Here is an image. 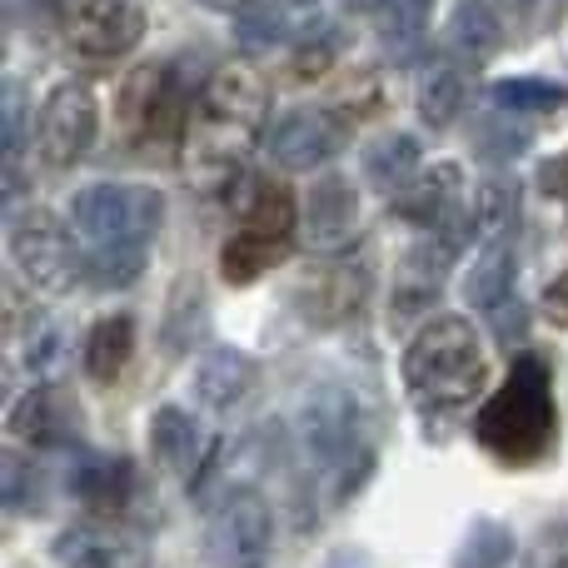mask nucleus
Wrapping results in <instances>:
<instances>
[{"label":"nucleus","instance_id":"obj_1","mask_svg":"<svg viewBox=\"0 0 568 568\" xmlns=\"http://www.w3.org/2000/svg\"><path fill=\"white\" fill-rule=\"evenodd\" d=\"M270 115V90L250 65H220L205 80L200 100L190 105L185 150L190 175L200 185H230L245 165V155L260 145Z\"/></svg>","mask_w":568,"mask_h":568},{"label":"nucleus","instance_id":"obj_2","mask_svg":"<svg viewBox=\"0 0 568 568\" xmlns=\"http://www.w3.org/2000/svg\"><path fill=\"white\" fill-rule=\"evenodd\" d=\"M474 439L504 464H539L559 439V409H554L549 364L539 354H519L509 379L489 394L474 419Z\"/></svg>","mask_w":568,"mask_h":568},{"label":"nucleus","instance_id":"obj_3","mask_svg":"<svg viewBox=\"0 0 568 568\" xmlns=\"http://www.w3.org/2000/svg\"><path fill=\"white\" fill-rule=\"evenodd\" d=\"M489 364L479 349V329L459 314H434L404 349V384L424 409H464L479 399Z\"/></svg>","mask_w":568,"mask_h":568},{"label":"nucleus","instance_id":"obj_4","mask_svg":"<svg viewBox=\"0 0 568 568\" xmlns=\"http://www.w3.org/2000/svg\"><path fill=\"white\" fill-rule=\"evenodd\" d=\"M165 220V200L145 185H90L70 200V230L95 245H145Z\"/></svg>","mask_w":568,"mask_h":568},{"label":"nucleus","instance_id":"obj_5","mask_svg":"<svg viewBox=\"0 0 568 568\" xmlns=\"http://www.w3.org/2000/svg\"><path fill=\"white\" fill-rule=\"evenodd\" d=\"M185 120V80L175 65H140L120 85V130L135 150H170Z\"/></svg>","mask_w":568,"mask_h":568},{"label":"nucleus","instance_id":"obj_6","mask_svg":"<svg viewBox=\"0 0 568 568\" xmlns=\"http://www.w3.org/2000/svg\"><path fill=\"white\" fill-rule=\"evenodd\" d=\"M10 260L20 280L40 294H65L75 284V245L70 230L50 210H16L10 215Z\"/></svg>","mask_w":568,"mask_h":568},{"label":"nucleus","instance_id":"obj_7","mask_svg":"<svg viewBox=\"0 0 568 568\" xmlns=\"http://www.w3.org/2000/svg\"><path fill=\"white\" fill-rule=\"evenodd\" d=\"M275 554V509L255 489H235L210 524V568H265Z\"/></svg>","mask_w":568,"mask_h":568},{"label":"nucleus","instance_id":"obj_8","mask_svg":"<svg viewBox=\"0 0 568 568\" xmlns=\"http://www.w3.org/2000/svg\"><path fill=\"white\" fill-rule=\"evenodd\" d=\"M469 235H474V220H469V210H464V215L454 220L449 230L414 240L409 255L399 260V284H394V320H409V314L429 310V304L439 300L444 275H449L454 255L464 250V240H469Z\"/></svg>","mask_w":568,"mask_h":568},{"label":"nucleus","instance_id":"obj_9","mask_svg":"<svg viewBox=\"0 0 568 568\" xmlns=\"http://www.w3.org/2000/svg\"><path fill=\"white\" fill-rule=\"evenodd\" d=\"M95 130H100V110H95V95L85 85H55L40 105V120H36V145L50 165H75L85 160V150L95 145Z\"/></svg>","mask_w":568,"mask_h":568},{"label":"nucleus","instance_id":"obj_10","mask_svg":"<svg viewBox=\"0 0 568 568\" xmlns=\"http://www.w3.org/2000/svg\"><path fill=\"white\" fill-rule=\"evenodd\" d=\"M65 40L75 55L120 60L145 40V6L140 0H85L65 20Z\"/></svg>","mask_w":568,"mask_h":568},{"label":"nucleus","instance_id":"obj_11","mask_svg":"<svg viewBox=\"0 0 568 568\" xmlns=\"http://www.w3.org/2000/svg\"><path fill=\"white\" fill-rule=\"evenodd\" d=\"M364 300H369V275H364V265H349V260L310 270V275H300V284H294V310L310 324H320V329L354 320L364 310Z\"/></svg>","mask_w":568,"mask_h":568},{"label":"nucleus","instance_id":"obj_12","mask_svg":"<svg viewBox=\"0 0 568 568\" xmlns=\"http://www.w3.org/2000/svg\"><path fill=\"white\" fill-rule=\"evenodd\" d=\"M339 145H344V120L320 105H300V110H290V115H280V125L270 130V140H265L270 160L284 170H314Z\"/></svg>","mask_w":568,"mask_h":568},{"label":"nucleus","instance_id":"obj_13","mask_svg":"<svg viewBox=\"0 0 568 568\" xmlns=\"http://www.w3.org/2000/svg\"><path fill=\"white\" fill-rule=\"evenodd\" d=\"M235 210H240V230H235V235L255 240V245L275 250V255H284L290 235L300 230V205H294L290 185H280V180L250 175L245 190L235 195Z\"/></svg>","mask_w":568,"mask_h":568},{"label":"nucleus","instance_id":"obj_14","mask_svg":"<svg viewBox=\"0 0 568 568\" xmlns=\"http://www.w3.org/2000/svg\"><path fill=\"white\" fill-rule=\"evenodd\" d=\"M359 240V200L349 180L324 175L304 200V245L320 255H344Z\"/></svg>","mask_w":568,"mask_h":568},{"label":"nucleus","instance_id":"obj_15","mask_svg":"<svg viewBox=\"0 0 568 568\" xmlns=\"http://www.w3.org/2000/svg\"><path fill=\"white\" fill-rule=\"evenodd\" d=\"M459 200H464V170L429 165V170H419L414 185L399 195V215L409 220V225H419L424 235H439V230H449L454 220L464 215Z\"/></svg>","mask_w":568,"mask_h":568},{"label":"nucleus","instance_id":"obj_16","mask_svg":"<svg viewBox=\"0 0 568 568\" xmlns=\"http://www.w3.org/2000/svg\"><path fill=\"white\" fill-rule=\"evenodd\" d=\"M260 384V364L240 349H210L195 364V399L215 414H230L250 399V389Z\"/></svg>","mask_w":568,"mask_h":568},{"label":"nucleus","instance_id":"obj_17","mask_svg":"<svg viewBox=\"0 0 568 568\" xmlns=\"http://www.w3.org/2000/svg\"><path fill=\"white\" fill-rule=\"evenodd\" d=\"M70 494L80 504H90L95 514H120L130 499V464L110 459V454H85L70 474Z\"/></svg>","mask_w":568,"mask_h":568},{"label":"nucleus","instance_id":"obj_18","mask_svg":"<svg viewBox=\"0 0 568 568\" xmlns=\"http://www.w3.org/2000/svg\"><path fill=\"white\" fill-rule=\"evenodd\" d=\"M499 40H504V26L489 0H464V6H454L449 26H444V45L459 60H489L494 50H499Z\"/></svg>","mask_w":568,"mask_h":568},{"label":"nucleus","instance_id":"obj_19","mask_svg":"<svg viewBox=\"0 0 568 568\" xmlns=\"http://www.w3.org/2000/svg\"><path fill=\"white\" fill-rule=\"evenodd\" d=\"M419 175V140L414 135H384L364 150V180H369L379 195H404Z\"/></svg>","mask_w":568,"mask_h":568},{"label":"nucleus","instance_id":"obj_20","mask_svg":"<svg viewBox=\"0 0 568 568\" xmlns=\"http://www.w3.org/2000/svg\"><path fill=\"white\" fill-rule=\"evenodd\" d=\"M150 444H155V459L165 464L170 474H195V464L205 459V439H200L195 419H190L185 409H175V404L155 409V419H150Z\"/></svg>","mask_w":568,"mask_h":568},{"label":"nucleus","instance_id":"obj_21","mask_svg":"<svg viewBox=\"0 0 568 568\" xmlns=\"http://www.w3.org/2000/svg\"><path fill=\"white\" fill-rule=\"evenodd\" d=\"M6 429L26 444H65V414H60L55 389L36 384V389L20 394L6 414Z\"/></svg>","mask_w":568,"mask_h":568},{"label":"nucleus","instance_id":"obj_22","mask_svg":"<svg viewBox=\"0 0 568 568\" xmlns=\"http://www.w3.org/2000/svg\"><path fill=\"white\" fill-rule=\"evenodd\" d=\"M130 354H135V320H130V314H105L85 339L90 379H100V384L120 379V369L130 364Z\"/></svg>","mask_w":568,"mask_h":568},{"label":"nucleus","instance_id":"obj_23","mask_svg":"<svg viewBox=\"0 0 568 568\" xmlns=\"http://www.w3.org/2000/svg\"><path fill=\"white\" fill-rule=\"evenodd\" d=\"M469 220H474L479 245H509V235L519 230V190H514L509 180H489V185H479Z\"/></svg>","mask_w":568,"mask_h":568},{"label":"nucleus","instance_id":"obj_24","mask_svg":"<svg viewBox=\"0 0 568 568\" xmlns=\"http://www.w3.org/2000/svg\"><path fill=\"white\" fill-rule=\"evenodd\" d=\"M414 100H419L424 125H449V120L464 110V70L454 65V60H429Z\"/></svg>","mask_w":568,"mask_h":568},{"label":"nucleus","instance_id":"obj_25","mask_svg":"<svg viewBox=\"0 0 568 568\" xmlns=\"http://www.w3.org/2000/svg\"><path fill=\"white\" fill-rule=\"evenodd\" d=\"M509 284H514V250L509 245H479V260H474L469 280H464V300L474 310L494 314L504 300H509Z\"/></svg>","mask_w":568,"mask_h":568},{"label":"nucleus","instance_id":"obj_26","mask_svg":"<svg viewBox=\"0 0 568 568\" xmlns=\"http://www.w3.org/2000/svg\"><path fill=\"white\" fill-rule=\"evenodd\" d=\"M514 559V534L504 529L499 519H479L469 524L459 554H454V568H504Z\"/></svg>","mask_w":568,"mask_h":568},{"label":"nucleus","instance_id":"obj_27","mask_svg":"<svg viewBox=\"0 0 568 568\" xmlns=\"http://www.w3.org/2000/svg\"><path fill=\"white\" fill-rule=\"evenodd\" d=\"M429 10L434 0H384L379 10V36L389 45V55H409L419 45L424 26H429Z\"/></svg>","mask_w":568,"mask_h":568},{"label":"nucleus","instance_id":"obj_28","mask_svg":"<svg viewBox=\"0 0 568 568\" xmlns=\"http://www.w3.org/2000/svg\"><path fill=\"white\" fill-rule=\"evenodd\" d=\"M145 270V245H100L90 260V284L95 290H130Z\"/></svg>","mask_w":568,"mask_h":568},{"label":"nucleus","instance_id":"obj_29","mask_svg":"<svg viewBox=\"0 0 568 568\" xmlns=\"http://www.w3.org/2000/svg\"><path fill=\"white\" fill-rule=\"evenodd\" d=\"M494 100L514 115H549L564 105V85H554V80H499Z\"/></svg>","mask_w":568,"mask_h":568},{"label":"nucleus","instance_id":"obj_30","mask_svg":"<svg viewBox=\"0 0 568 568\" xmlns=\"http://www.w3.org/2000/svg\"><path fill=\"white\" fill-rule=\"evenodd\" d=\"M235 36L245 40L250 50H270V45H280L290 30H284V16L275 6H245L235 20Z\"/></svg>","mask_w":568,"mask_h":568},{"label":"nucleus","instance_id":"obj_31","mask_svg":"<svg viewBox=\"0 0 568 568\" xmlns=\"http://www.w3.org/2000/svg\"><path fill=\"white\" fill-rule=\"evenodd\" d=\"M524 568H568V519L539 529V539L524 549Z\"/></svg>","mask_w":568,"mask_h":568},{"label":"nucleus","instance_id":"obj_32","mask_svg":"<svg viewBox=\"0 0 568 568\" xmlns=\"http://www.w3.org/2000/svg\"><path fill=\"white\" fill-rule=\"evenodd\" d=\"M60 568H110V554L85 534H65L60 539Z\"/></svg>","mask_w":568,"mask_h":568},{"label":"nucleus","instance_id":"obj_33","mask_svg":"<svg viewBox=\"0 0 568 568\" xmlns=\"http://www.w3.org/2000/svg\"><path fill=\"white\" fill-rule=\"evenodd\" d=\"M26 484H30L26 459H20V454H6V459H0V499H6L10 514L26 509Z\"/></svg>","mask_w":568,"mask_h":568},{"label":"nucleus","instance_id":"obj_34","mask_svg":"<svg viewBox=\"0 0 568 568\" xmlns=\"http://www.w3.org/2000/svg\"><path fill=\"white\" fill-rule=\"evenodd\" d=\"M539 190L554 200V205H564V210H568V150L539 165Z\"/></svg>","mask_w":568,"mask_h":568},{"label":"nucleus","instance_id":"obj_35","mask_svg":"<svg viewBox=\"0 0 568 568\" xmlns=\"http://www.w3.org/2000/svg\"><path fill=\"white\" fill-rule=\"evenodd\" d=\"M544 320L559 324V329H568V270H559V280L544 284V300H539Z\"/></svg>","mask_w":568,"mask_h":568},{"label":"nucleus","instance_id":"obj_36","mask_svg":"<svg viewBox=\"0 0 568 568\" xmlns=\"http://www.w3.org/2000/svg\"><path fill=\"white\" fill-rule=\"evenodd\" d=\"M489 320H494V329H499L504 344H519L524 339V304H514V294L489 314Z\"/></svg>","mask_w":568,"mask_h":568},{"label":"nucleus","instance_id":"obj_37","mask_svg":"<svg viewBox=\"0 0 568 568\" xmlns=\"http://www.w3.org/2000/svg\"><path fill=\"white\" fill-rule=\"evenodd\" d=\"M60 339H55V329H40L36 334V339H30V349H26V364H30V369H50V364H55L60 359Z\"/></svg>","mask_w":568,"mask_h":568},{"label":"nucleus","instance_id":"obj_38","mask_svg":"<svg viewBox=\"0 0 568 568\" xmlns=\"http://www.w3.org/2000/svg\"><path fill=\"white\" fill-rule=\"evenodd\" d=\"M30 6H36V10H50V16H75L85 0H30Z\"/></svg>","mask_w":568,"mask_h":568},{"label":"nucleus","instance_id":"obj_39","mask_svg":"<svg viewBox=\"0 0 568 568\" xmlns=\"http://www.w3.org/2000/svg\"><path fill=\"white\" fill-rule=\"evenodd\" d=\"M344 6H354V10H384V0H344Z\"/></svg>","mask_w":568,"mask_h":568},{"label":"nucleus","instance_id":"obj_40","mask_svg":"<svg viewBox=\"0 0 568 568\" xmlns=\"http://www.w3.org/2000/svg\"><path fill=\"white\" fill-rule=\"evenodd\" d=\"M205 6H230V10H245L250 0H205Z\"/></svg>","mask_w":568,"mask_h":568}]
</instances>
